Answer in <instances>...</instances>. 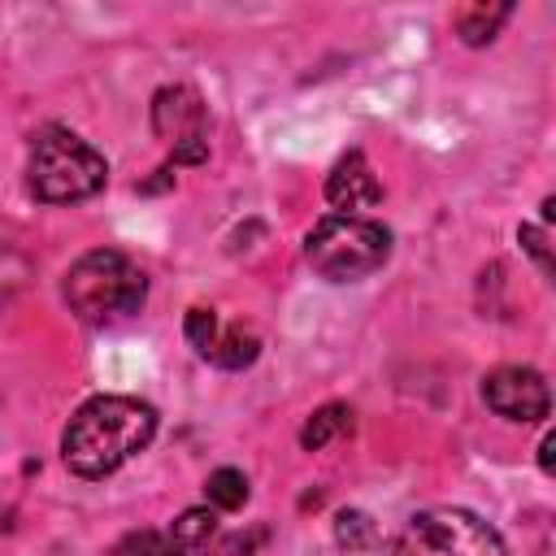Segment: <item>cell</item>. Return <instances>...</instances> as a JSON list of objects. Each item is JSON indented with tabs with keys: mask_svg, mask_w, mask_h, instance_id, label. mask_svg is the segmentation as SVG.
I'll return each instance as SVG.
<instances>
[{
	"mask_svg": "<svg viewBox=\"0 0 556 556\" xmlns=\"http://www.w3.org/2000/svg\"><path fill=\"white\" fill-rule=\"evenodd\" d=\"M213 534H217V513H213V508H187V513H178L174 526H169V539H174L178 556L204 552Z\"/></svg>",
	"mask_w": 556,
	"mask_h": 556,
	"instance_id": "obj_9",
	"label": "cell"
},
{
	"mask_svg": "<svg viewBox=\"0 0 556 556\" xmlns=\"http://www.w3.org/2000/svg\"><path fill=\"white\" fill-rule=\"evenodd\" d=\"M204 122V100L191 87H161L152 96V130L174 148L169 165H200L208 156Z\"/></svg>",
	"mask_w": 556,
	"mask_h": 556,
	"instance_id": "obj_6",
	"label": "cell"
},
{
	"mask_svg": "<svg viewBox=\"0 0 556 556\" xmlns=\"http://www.w3.org/2000/svg\"><path fill=\"white\" fill-rule=\"evenodd\" d=\"M304 256H308V265L321 278H330V282H356V278H369L374 269L387 265V256H391V230L382 222H369V217L334 213V217H321L308 230Z\"/></svg>",
	"mask_w": 556,
	"mask_h": 556,
	"instance_id": "obj_4",
	"label": "cell"
},
{
	"mask_svg": "<svg viewBox=\"0 0 556 556\" xmlns=\"http://www.w3.org/2000/svg\"><path fill=\"white\" fill-rule=\"evenodd\" d=\"M182 330H187V339H191V348L208 361V352H213V343H217V334H222V326H217V313L213 308H187V321H182Z\"/></svg>",
	"mask_w": 556,
	"mask_h": 556,
	"instance_id": "obj_16",
	"label": "cell"
},
{
	"mask_svg": "<svg viewBox=\"0 0 556 556\" xmlns=\"http://www.w3.org/2000/svg\"><path fill=\"white\" fill-rule=\"evenodd\" d=\"M348 430H352V408H348V404H321V408L304 421L300 443H304L308 452H317V447H326L334 434H348Z\"/></svg>",
	"mask_w": 556,
	"mask_h": 556,
	"instance_id": "obj_11",
	"label": "cell"
},
{
	"mask_svg": "<svg viewBox=\"0 0 556 556\" xmlns=\"http://www.w3.org/2000/svg\"><path fill=\"white\" fill-rule=\"evenodd\" d=\"M378 200H382V182H378L369 156L356 148L348 156H339L334 169L326 174V204L356 217V208H374Z\"/></svg>",
	"mask_w": 556,
	"mask_h": 556,
	"instance_id": "obj_8",
	"label": "cell"
},
{
	"mask_svg": "<svg viewBox=\"0 0 556 556\" xmlns=\"http://www.w3.org/2000/svg\"><path fill=\"white\" fill-rule=\"evenodd\" d=\"M508 13H513V4H469V9H460V17H456V35H460L469 48L491 43L495 30L508 22Z\"/></svg>",
	"mask_w": 556,
	"mask_h": 556,
	"instance_id": "obj_10",
	"label": "cell"
},
{
	"mask_svg": "<svg viewBox=\"0 0 556 556\" xmlns=\"http://www.w3.org/2000/svg\"><path fill=\"white\" fill-rule=\"evenodd\" d=\"M482 400L491 413L508 417V421H521V426H534L552 413V391H547V378L530 365H500L482 378Z\"/></svg>",
	"mask_w": 556,
	"mask_h": 556,
	"instance_id": "obj_7",
	"label": "cell"
},
{
	"mask_svg": "<svg viewBox=\"0 0 556 556\" xmlns=\"http://www.w3.org/2000/svg\"><path fill=\"white\" fill-rule=\"evenodd\" d=\"M204 495H208V504L213 508H222V513H235V508H243V500H248V478L239 473V469H213L208 473V482H204Z\"/></svg>",
	"mask_w": 556,
	"mask_h": 556,
	"instance_id": "obj_14",
	"label": "cell"
},
{
	"mask_svg": "<svg viewBox=\"0 0 556 556\" xmlns=\"http://www.w3.org/2000/svg\"><path fill=\"white\" fill-rule=\"evenodd\" d=\"M256 352H261V339H256L252 330H243V326H230V330H222V334H217V343H213L208 361H213V365H222V369H243V365H252V361H256Z\"/></svg>",
	"mask_w": 556,
	"mask_h": 556,
	"instance_id": "obj_12",
	"label": "cell"
},
{
	"mask_svg": "<svg viewBox=\"0 0 556 556\" xmlns=\"http://www.w3.org/2000/svg\"><path fill=\"white\" fill-rule=\"evenodd\" d=\"M143 295H148L143 269L117 248H96L78 256L65 274V304L87 326H104V321L139 313Z\"/></svg>",
	"mask_w": 556,
	"mask_h": 556,
	"instance_id": "obj_3",
	"label": "cell"
},
{
	"mask_svg": "<svg viewBox=\"0 0 556 556\" xmlns=\"http://www.w3.org/2000/svg\"><path fill=\"white\" fill-rule=\"evenodd\" d=\"M334 543H339L343 552H369V547L378 543L374 517L361 513V508H343V513L334 517Z\"/></svg>",
	"mask_w": 556,
	"mask_h": 556,
	"instance_id": "obj_13",
	"label": "cell"
},
{
	"mask_svg": "<svg viewBox=\"0 0 556 556\" xmlns=\"http://www.w3.org/2000/svg\"><path fill=\"white\" fill-rule=\"evenodd\" d=\"M517 239H521V248H526V252L534 256V265H539L543 274H552V248H547V230H543V226H530V222H526V226L517 230Z\"/></svg>",
	"mask_w": 556,
	"mask_h": 556,
	"instance_id": "obj_17",
	"label": "cell"
},
{
	"mask_svg": "<svg viewBox=\"0 0 556 556\" xmlns=\"http://www.w3.org/2000/svg\"><path fill=\"white\" fill-rule=\"evenodd\" d=\"M113 556H178V547L169 530H135L113 547Z\"/></svg>",
	"mask_w": 556,
	"mask_h": 556,
	"instance_id": "obj_15",
	"label": "cell"
},
{
	"mask_svg": "<svg viewBox=\"0 0 556 556\" xmlns=\"http://www.w3.org/2000/svg\"><path fill=\"white\" fill-rule=\"evenodd\" d=\"M152 434H156L152 404L135 395H91L87 404L74 408L61 434V456L78 478H109L130 456H139L152 443Z\"/></svg>",
	"mask_w": 556,
	"mask_h": 556,
	"instance_id": "obj_1",
	"label": "cell"
},
{
	"mask_svg": "<svg viewBox=\"0 0 556 556\" xmlns=\"http://www.w3.org/2000/svg\"><path fill=\"white\" fill-rule=\"evenodd\" d=\"M552 447H556V434H543V443H539V465H543V473H552Z\"/></svg>",
	"mask_w": 556,
	"mask_h": 556,
	"instance_id": "obj_18",
	"label": "cell"
},
{
	"mask_svg": "<svg viewBox=\"0 0 556 556\" xmlns=\"http://www.w3.org/2000/svg\"><path fill=\"white\" fill-rule=\"evenodd\" d=\"M395 556H508V547L500 530L469 508H426L404 521Z\"/></svg>",
	"mask_w": 556,
	"mask_h": 556,
	"instance_id": "obj_5",
	"label": "cell"
},
{
	"mask_svg": "<svg viewBox=\"0 0 556 556\" xmlns=\"http://www.w3.org/2000/svg\"><path fill=\"white\" fill-rule=\"evenodd\" d=\"M109 182V161L74 130L48 126L30 139V161H26V187L43 204H74L96 195Z\"/></svg>",
	"mask_w": 556,
	"mask_h": 556,
	"instance_id": "obj_2",
	"label": "cell"
}]
</instances>
